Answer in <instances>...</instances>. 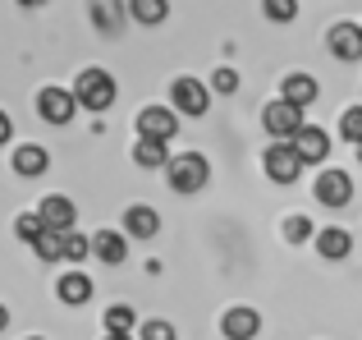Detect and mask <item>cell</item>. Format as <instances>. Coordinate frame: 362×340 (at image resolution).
Segmentation results:
<instances>
[{
    "instance_id": "13",
    "label": "cell",
    "mask_w": 362,
    "mask_h": 340,
    "mask_svg": "<svg viewBox=\"0 0 362 340\" xmlns=\"http://www.w3.org/2000/svg\"><path fill=\"white\" fill-rule=\"evenodd\" d=\"M221 332L230 340H252L262 332V317H257V308H230V313L221 317Z\"/></svg>"
},
{
    "instance_id": "4",
    "label": "cell",
    "mask_w": 362,
    "mask_h": 340,
    "mask_svg": "<svg viewBox=\"0 0 362 340\" xmlns=\"http://www.w3.org/2000/svg\"><path fill=\"white\" fill-rule=\"evenodd\" d=\"M170 101H175V110L179 115H206V106H211V92H206V83H197V79H175L170 83Z\"/></svg>"
},
{
    "instance_id": "5",
    "label": "cell",
    "mask_w": 362,
    "mask_h": 340,
    "mask_svg": "<svg viewBox=\"0 0 362 340\" xmlns=\"http://www.w3.org/2000/svg\"><path fill=\"white\" fill-rule=\"evenodd\" d=\"M74 110H78V97H74L69 88H42L37 92V115H42L46 125H69Z\"/></svg>"
},
{
    "instance_id": "20",
    "label": "cell",
    "mask_w": 362,
    "mask_h": 340,
    "mask_svg": "<svg viewBox=\"0 0 362 340\" xmlns=\"http://www.w3.org/2000/svg\"><path fill=\"white\" fill-rule=\"evenodd\" d=\"M33 249H37V258H42V262H60L64 258V230H42Z\"/></svg>"
},
{
    "instance_id": "25",
    "label": "cell",
    "mask_w": 362,
    "mask_h": 340,
    "mask_svg": "<svg viewBox=\"0 0 362 340\" xmlns=\"http://www.w3.org/2000/svg\"><path fill=\"white\" fill-rule=\"evenodd\" d=\"M339 134H344L349 143H362V106H349L344 115H339Z\"/></svg>"
},
{
    "instance_id": "3",
    "label": "cell",
    "mask_w": 362,
    "mask_h": 340,
    "mask_svg": "<svg viewBox=\"0 0 362 340\" xmlns=\"http://www.w3.org/2000/svg\"><path fill=\"white\" fill-rule=\"evenodd\" d=\"M165 175H170V188H175V193H197V188L211 179V166H206V157L184 152V157H170Z\"/></svg>"
},
{
    "instance_id": "26",
    "label": "cell",
    "mask_w": 362,
    "mask_h": 340,
    "mask_svg": "<svg viewBox=\"0 0 362 340\" xmlns=\"http://www.w3.org/2000/svg\"><path fill=\"white\" fill-rule=\"evenodd\" d=\"M42 230H46V225H42V216H37V212H23L14 221V234H18V239H28V244H37V234H42Z\"/></svg>"
},
{
    "instance_id": "24",
    "label": "cell",
    "mask_w": 362,
    "mask_h": 340,
    "mask_svg": "<svg viewBox=\"0 0 362 340\" xmlns=\"http://www.w3.org/2000/svg\"><path fill=\"white\" fill-rule=\"evenodd\" d=\"M92 258V239H83L78 230H64V262H83Z\"/></svg>"
},
{
    "instance_id": "29",
    "label": "cell",
    "mask_w": 362,
    "mask_h": 340,
    "mask_svg": "<svg viewBox=\"0 0 362 340\" xmlns=\"http://www.w3.org/2000/svg\"><path fill=\"white\" fill-rule=\"evenodd\" d=\"M142 340H175V327L170 322H147L142 327Z\"/></svg>"
},
{
    "instance_id": "10",
    "label": "cell",
    "mask_w": 362,
    "mask_h": 340,
    "mask_svg": "<svg viewBox=\"0 0 362 340\" xmlns=\"http://www.w3.org/2000/svg\"><path fill=\"white\" fill-rule=\"evenodd\" d=\"M330 42V55H339V60H362V23H335L326 33Z\"/></svg>"
},
{
    "instance_id": "16",
    "label": "cell",
    "mask_w": 362,
    "mask_h": 340,
    "mask_svg": "<svg viewBox=\"0 0 362 340\" xmlns=\"http://www.w3.org/2000/svg\"><path fill=\"white\" fill-rule=\"evenodd\" d=\"M124 230L133 234V239H151V234L160 230V216H156V207H129V212H124Z\"/></svg>"
},
{
    "instance_id": "27",
    "label": "cell",
    "mask_w": 362,
    "mask_h": 340,
    "mask_svg": "<svg viewBox=\"0 0 362 340\" xmlns=\"http://www.w3.org/2000/svg\"><path fill=\"white\" fill-rule=\"evenodd\" d=\"M234 88H239V74H234V69H216V74H211V92H221V97H230Z\"/></svg>"
},
{
    "instance_id": "18",
    "label": "cell",
    "mask_w": 362,
    "mask_h": 340,
    "mask_svg": "<svg viewBox=\"0 0 362 340\" xmlns=\"http://www.w3.org/2000/svg\"><path fill=\"white\" fill-rule=\"evenodd\" d=\"M55 295H60V304H88L92 299V280L83 276V271H69V276H60Z\"/></svg>"
},
{
    "instance_id": "30",
    "label": "cell",
    "mask_w": 362,
    "mask_h": 340,
    "mask_svg": "<svg viewBox=\"0 0 362 340\" xmlns=\"http://www.w3.org/2000/svg\"><path fill=\"white\" fill-rule=\"evenodd\" d=\"M9 134H14V120H9L5 110H0V143H9Z\"/></svg>"
},
{
    "instance_id": "19",
    "label": "cell",
    "mask_w": 362,
    "mask_h": 340,
    "mask_svg": "<svg viewBox=\"0 0 362 340\" xmlns=\"http://www.w3.org/2000/svg\"><path fill=\"white\" fill-rule=\"evenodd\" d=\"M133 162H138L142 170H160V166H170V152H165V143H160V138H138Z\"/></svg>"
},
{
    "instance_id": "2",
    "label": "cell",
    "mask_w": 362,
    "mask_h": 340,
    "mask_svg": "<svg viewBox=\"0 0 362 340\" xmlns=\"http://www.w3.org/2000/svg\"><path fill=\"white\" fill-rule=\"evenodd\" d=\"M303 125H308V120H303V106H293V101H284V97H275V101L262 106V129L275 138V143H289Z\"/></svg>"
},
{
    "instance_id": "1",
    "label": "cell",
    "mask_w": 362,
    "mask_h": 340,
    "mask_svg": "<svg viewBox=\"0 0 362 340\" xmlns=\"http://www.w3.org/2000/svg\"><path fill=\"white\" fill-rule=\"evenodd\" d=\"M74 97H78L83 110H110L115 106V79L106 69H83L74 79Z\"/></svg>"
},
{
    "instance_id": "21",
    "label": "cell",
    "mask_w": 362,
    "mask_h": 340,
    "mask_svg": "<svg viewBox=\"0 0 362 340\" xmlns=\"http://www.w3.org/2000/svg\"><path fill=\"white\" fill-rule=\"evenodd\" d=\"M129 14L138 18V23H165L170 5L165 0H129Z\"/></svg>"
},
{
    "instance_id": "12",
    "label": "cell",
    "mask_w": 362,
    "mask_h": 340,
    "mask_svg": "<svg viewBox=\"0 0 362 340\" xmlns=\"http://www.w3.org/2000/svg\"><path fill=\"white\" fill-rule=\"evenodd\" d=\"M92 258H101L106 267H119V262L129 258V239H124L119 230H97L92 234Z\"/></svg>"
},
{
    "instance_id": "32",
    "label": "cell",
    "mask_w": 362,
    "mask_h": 340,
    "mask_svg": "<svg viewBox=\"0 0 362 340\" xmlns=\"http://www.w3.org/2000/svg\"><path fill=\"white\" fill-rule=\"evenodd\" d=\"M106 340H129V336H110V332H106Z\"/></svg>"
},
{
    "instance_id": "15",
    "label": "cell",
    "mask_w": 362,
    "mask_h": 340,
    "mask_svg": "<svg viewBox=\"0 0 362 340\" xmlns=\"http://www.w3.org/2000/svg\"><path fill=\"white\" fill-rule=\"evenodd\" d=\"M46 166H51V157H46L42 143H23V147L14 152V175H23V179L46 175Z\"/></svg>"
},
{
    "instance_id": "22",
    "label": "cell",
    "mask_w": 362,
    "mask_h": 340,
    "mask_svg": "<svg viewBox=\"0 0 362 340\" xmlns=\"http://www.w3.org/2000/svg\"><path fill=\"white\" fill-rule=\"evenodd\" d=\"M101 322H106V332H110V336H129L138 317H133V308H129V304H115V308H106V317H101Z\"/></svg>"
},
{
    "instance_id": "14",
    "label": "cell",
    "mask_w": 362,
    "mask_h": 340,
    "mask_svg": "<svg viewBox=\"0 0 362 340\" xmlns=\"http://www.w3.org/2000/svg\"><path fill=\"white\" fill-rule=\"evenodd\" d=\"M317 92H321V88H317V79H312V74H289V79L280 83V97L293 101V106H303V110L317 101Z\"/></svg>"
},
{
    "instance_id": "7",
    "label": "cell",
    "mask_w": 362,
    "mask_h": 340,
    "mask_svg": "<svg viewBox=\"0 0 362 340\" xmlns=\"http://www.w3.org/2000/svg\"><path fill=\"white\" fill-rule=\"evenodd\" d=\"M175 134H179V115L170 106H142L138 110V138H160V143H170Z\"/></svg>"
},
{
    "instance_id": "34",
    "label": "cell",
    "mask_w": 362,
    "mask_h": 340,
    "mask_svg": "<svg viewBox=\"0 0 362 340\" xmlns=\"http://www.w3.org/2000/svg\"><path fill=\"white\" fill-rule=\"evenodd\" d=\"M28 340H42V336H28Z\"/></svg>"
},
{
    "instance_id": "33",
    "label": "cell",
    "mask_w": 362,
    "mask_h": 340,
    "mask_svg": "<svg viewBox=\"0 0 362 340\" xmlns=\"http://www.w3.org/2000/svg\"><path fill=\"white\" fill-rule=\"evenodd\" d=\"M358 162H362V143H358Z\"/></svg>"
},
{
    "instance_id": "8",
    "label": "cell",
    "mask_w": 362,
    "mask_h": 340,
    "mask_svg": "<svg viewBox=\"0 0 362 340\" xmlns=\"http://www.w3.org/2000/svg\"><path fill=\"white\" fill-rule=\"evenodd\" d=\"M289 143H293V152L303 157V166H321L330 157V134H326V129H317V125H303Z\"/></svg>"
},
{
    "instance_id": "6",
    "label": "cell",
    "mask_w": 362,
    "mask_h": 340,
    "mask_svg": "<svg viewBox=\"0 0 362 340\" xmlns=\"http://www.w3.org/2000/svg\"><path fill=\"white\" fill-rule=\"evenodd\" d=\"M262 166H266V175H271L275 184H293L298 170H303V157L293 152V143H271L262 152Z\"/></svg>"
},
{
    "instance_id": "31",
    "label": "cell",
    "mask_w": 362,
    "mask_h": 340,
    "mask_svg": "<svg viewBox=\"0 0 362 340\" xmlns=\"http://www.w3.org/2000/svg\"><path fill=\"white\" fill-rule=\"evenodd\" d=\"M5 327H9V308L0 304V332H5Z\"/></svg>"
},
{
    "instance_id": "9",
    "label": "cell",
    "mask_w": 362,
    "mask_h": 340,
    "mask_svg": "<svg viewBox=\"0 0 362 340\" xmlns=\"http://www.w3.org/2000/svg\"><path fill=\"white\" fill-rule=\"evenodd\" d=\"M349 198H354V179H349L344 170H321V175H317V203L344 207Z\"/></svg>"
},
{
    "instance_id": "28",
    "label": "cell",
    "mask_w": 362,
    "mask_h": 340,
    "mask_svg": "<svg viewBox=\"0 0 362 340\" xmlns=\"http://www.w3.org/2000/svg\"><path fill=\"white\" fill-rule=\"evenodd\" d=\"M308 234H312V221H308V216H289V221H284V239L298 244V239H308Z\"/></svg>"
},
{
    "instance_id": "11",
    "label": "cell",
    "mask_w": 362,
    "mask_h": 340,
    "mask_svg": "<svg viewBox=\"0 0 362 340\" xmlns=\"http://www.w3.org/2000/svg\"><path fill=\"white\" fill-rule=\"evenodd\" d=\"M37 216H42V225L46 230H74V203L64 193H51V198H42V207H37Z\"/></svg>"
},
{
    "instance_id": "23",
    "label": "cell",
    "mask_w": 362,
    "mask_h": 340,
    "mask_svg": "<svg viewBox=\"0 0 362 340\" xmlns=\"http://www.w3.org/2000/svg\"><path fill=\"white\" fill-rule=\"evenodd\" d=\"M262 14L271 23H293L298 18V0H262Z\"/></svg>"
},
{
    "instance_id": "17",
    "label": "cell",
    "mask_w": 362,
    "mask_h": 340,
    "mask_svg": "<svg viewBox=\"0 0 362 340\" xmlns=\"http://www.w3.org/2000/svg\"><path fill=\"white\" fill-rule=\"evenodd\" d=\"M349 249H354V239H349V230H339V225H330V230L317 234V253H321V258H330V262L349 258Z\"/></svg>"
}]
</instances>
